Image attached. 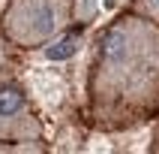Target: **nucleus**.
I'll return each instance as SVG.
<instances>
[{
  "label": "nucleus",
  "instance_id": "obj_1",
  "mask_svg": "<svg viewBox=\"0 0 159 154\" xmlns=\"http://www.w3.org/2000/svg\"><path fill=\"white\" fill-rule=\"evenodd\" d=\"M87 106L99 127H132L159 112V24L126 9L96 36Z\"/></svg>",
  "mask_w": 159,
  "mask_h": 154
},
{
  "label": "nucleus",
  "instance_id": "obj_2",
  "mask_svg": "<svg viewBox=\"0 0 159 154\" xmlns=\"http://www.w3.org/2000/svg\"><path fill=\"white\" fill-rule=\"evenodd\" d=\"M75 18V0H6L0 24L9 42L21 48H42L60 36Z\"/></svg>",
  "mask_w": 159,
  "mask_h": 154
},
{
  "label": "nucleus",
  "instance_id": "obj_3",
  "mask_svg": "<svg viewBox=\"0 0 159 154\" xmlns=\"http://www.w3.org/2000/svg\"><path fill=\"white\" fill-rule=\"evenodd\" d=\"M42 121L18 82H0V142H39Z\"/></svg>",
  "mask_w": 159,
  "mask_h": 154
},
{
  "label": "nucleus",
  "instance_id": "obj_4",
  "mask_svg": "<svg viewBox=\"0 0 159 154\" xmlns=\"http://www.w3.org/2000/svg\"><path fill=\"white\" fill-rule=\"evenodd\" d=\"M129 12L159 24V0H129Z\"/></svg>",
  "mask_w": 159,
  "mask_h": 154
},
{
  "label": "nucleus",
  "instance_id": "obj_5",
  "mask_svg": "<svg viewBox=\"0 0 159 154\" xmlns=\"http://www.w3.org/2000/svg\"><path fill=\"white\" fill-rule=\"evenodd\" d=\"M3 6H6V0H0V12H3Z\"/></svg>",
  "mask_w": 159,
  "mask_h": 154
}]
</instances>
